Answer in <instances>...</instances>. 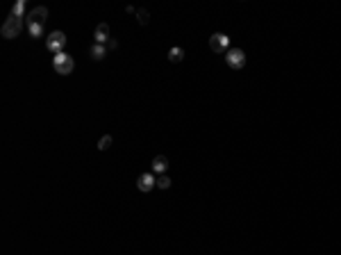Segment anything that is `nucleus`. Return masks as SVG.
<instances>
[{
	"label": "nucleus",
	"mask_w": 341,
	"mask_h": 255,
	"mask_svg": "<svg viewBox=\"0 0 341 255\" xmlns=\"http://www.w3.org/2000/svg\"><path fill=\"white\" fill-rule=\"evenodd\" d=\"M23 21H25V18H18V16L9 14V18L2 23V28H0L2 39H16V36L21 35V30H23Z\"/></svg>",
	"instance_id": "f257e3e1"
},
{
	"label": "nucleus",
	"mask_w": 341,
	"mask_h": 255,
	"mask_svg": "<svg viewBox=\"0 0 341 255\" xmlns=\"http://www.w3.org/2000/svg\"><path fill=\"white\" fill-rule=\"evenodd\" d=\"M66 43H69V39H66V35H64L62 30H55V32H50L48 36H46V48L50 50V53H55V55H59V53H66Z\"/></svg>",
	"instance_id": "f03ea898"
},
{
	"label": "nucleus",
	"mask_w": 341,
	"mask_h": 255,
	"mask_svg": "<svg viewBox=\"0 0 341 255\" xmlns=\"http://www.w3.org/2000/svg\"><path fill=\"white\" fill-rule=\"evenodd\" d=\"M53 69L59 75H71L73 69H75V62H73V57L69 53H59V55L53 57Z\"/></svg>",
	"instance_id": "7ed1b4c3"
},
{
	"label": "nucleus",
	"mask_w": 341,
	"mask_h": 255,
	"mask_svg": "<svg viewBox=\"0 0 341 255\" xmlns=\"http://www.w3.org/2000/svg\"><path fill=\"white\" fill-rule=\"evenodd\" d=\"M225 64L230 69H244L246 66V53L241 48H230L225 53Z\"/></svg>",
	"instance_id": "20e7f679"
},
{
	"label": "nucleus",
	"mask_w": 341,
	"mask_h": 255,
	"mask_svg": "<svg viewBox=\"0 0 341 255\" xmlns=\"http://www.w3.org/2000/svg\"><path fill=\"white\" fill-rule=\"evenodd\" d=\"M228 46H230V36L223 35V32H214L209 36V48L214 53H228Z\"/></svg>",
	"instance_id": "39448f33"
},
{
	"label": "nucleus",
	"mask_w": 341,
	"mask_h": 255,
	"mask_svg": "<svg viewBox=\"0 0 341 255\" xmlns=\"http://www.w3.org/2000/svg\"><path fill=\"white\" fill-rule=\"evenodd\" d=\"M155 187H157V176H155L153 171H148V173H141V176L137 178V189L144 191V194L153 191Z\"/></svg>",
	"instance_id": "423d86ee"
},
{
	"label": "nucleus",
	"mask_w": 341,
	"mask_h": 255,
	"mask_svg": "<svg viewBox=\"0 0 341 255\" xmlns=\"http://www.w3.org/2000/svg\"><path fill=\"white\" fill-rule=\"evenodd\" d=\"M46 18H48V7L39 5V7H35V9H30L28 12L25 23H46Z\"/></svg>",
	"instance_id": "0eeeda50"
},
{
	"label": "nucleus",
	"mask_w": 341,
	"mask_h": 255,
	"mask_svg": "<svg viewBox=\"0 0 341 255\" xmlns=\"http://www.w3.org/2000/svg\"><path fill=\"white\" fill-rule=\"evenodd\" d=\"M93 43H100V46L109 43V25L107 23H98V28L93 30Z\"/></svg>",
	"instance_id": "6e6552de"
},
{
	"label": "nucleus",
	"mask_w": 341,
	"mask_h": 255,
	"mask_svg": "<svg viewBox=\"0 0 341 255\" xmlns=\"http://www.w3.org/2000/svg\"><path fill=\"white\" fill-rule=\"evenodd\" d=\"M168 169V157L166 155H155L153 162H150V171H153L155 176H164Z\"/></svg>",
	"instance_id": "1a4fd4ad"
},
{
	"label": "nucleus",
	"mask_w": 341,
	"mask_h": 255,
	"mask_svg": "<svg viewBox=\"0 0 341 255\" xmlns=\"http://www.w3.org/2000/svg\"><path fill=\"white\" fill-rule=\"evenodd\" d=\"M107 53H109V50H107V46H100V43H93V46L89 48V55H91V59H93V62H103L105 57H107Z\"/></svg>",
	"instance_id": "9d476101"
},
{
	"label": "nucleus",
	"mask_w": 341,
	"mask_h": 255,
	"mask_svg": "<svg viewBox=\"0 0 341 255\" xmlns=\"http://www.w3.org/2000/svg\"><path fill=\"white\" fill-rule=\"evenodd\" d=\"M28 32L32 39H39L46 35V23H28Z\"/></svg>",
	"instance_id": "9b49d317"
},
{
	"label": "nucleus",
	"mask_w": 341,
	"mask_h": 255,
	"mask_svg": "<svg viewBox=\"0 0 341 255\" xmlns=\"http://www.w3.org/2000/svg\"><path fill=\"white\" fill-rule=\"evenodd\" d=\"M25 9H28V2H25V0H16L14 7H12V12H9V14L18 16V18H25V16H28V12H25Z\"/></svg>",
	"instance_id": "f8f14e48"
},
{
	"label": "nucleus",
	"mask_w": 341,
	"mask_h": 255,
	"mask_svg": "<svg viewBox=\"0 0 341 255\" xmlns=\"http://www.w3.org/2000/svg\"><path fill=\"white\" fill-rule=\"evenodd\" d=\"M182 59H184V50H182L180 46H175V48H171V50H168V62L180 64Z\"/></svg>",
	"instance_id": "ddd939ff"
},
{
	"label": "nucleus",
	"mask_w": 341,
	"mask_h": 255,
	"mask_svg": "<svg viewBox=\"0 0 341 255\" xmlns=\"http://www.w3.org/2000/svg\"><path fill=\"white\" fill-rule=\"evenodd\" d=\"M137 21H139V25H148L150 23V12L148 9H137Z\"/></svg>",
	"instance_id": "4468645a"
},
{
	"label": "nucleus",
	"mask_w": 341,
	"mask_h": 255,
	"mask_svg": "<svg viewBox=\"0 0 341 255\" xmlns=\"http://www.w3.org/2000/svg\"><path fill=\"white\" fill-rule=\"evenodd\" d=\"M111 135H103L100 139H98V150H107V148H111Z\"/></svg>",
	"instance_id": "2eb2a0df"
},
{
	"label": "nucleus",
	"mask_w": 341,
	"mask_h": 255,
	"mask_svg": "<svg viewBox=\"0 0 341 255\" xmlns=\"http://www.w3.org/2000/svg\"><path fill=\"white\" fill-rule=\"evenodd\" d=\"M171 178L166 176V173H164V176H157V187H160V189H171Z\"/></svg>",
	"instance_id": "dca6fc26"
},
{
	"label": "nucleus",
	"mask_w": 341,
	"mask_h": 255,
	"mask_svg": "<svg viewBox=\"0 0 341 255\" xmlns=\"http://www.w3.org/2000/svg\"><path fill=\"white\" fill-rule=\"evenodd\" d=\"M119 48V41H114V39H109V43H107V50H114Z\"/></svg>",
	"instance_id": "f3484780"
},
{
	"label": "nucleus",
	"mask_w": 341,
	"mask_h": 255,
	"mask_svg": "<svg viewBox=\"0 0 341 255\" xmlns=\"http://www.w3.org/2000/svg\"><path fill=\"white\" fill-rule=\"evenodd\" d=\"M126 12H127V14H137V9H134L132 5H127V7H126Z\"/></svg>",
	"instance_id": "a211bd4d"
}]
</instances>
